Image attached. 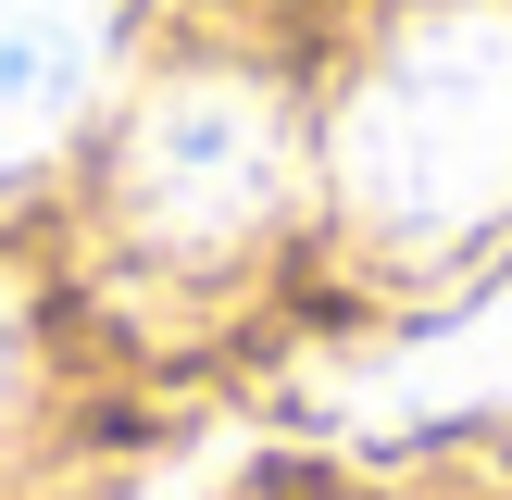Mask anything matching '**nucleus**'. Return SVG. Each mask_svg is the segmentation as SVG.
<instances>
[{"instance_id": "3", "label": "nucleus", "mask_w": 512, "mask_h": 500, "mask_svg": "<svg viewBox=\"0 0 512 500\" xmlns=\"http://www.w3.org/2000/svg\"><path fill=\"white\" fill-rule=\"evenodd\" d=\"M113 0H0V188L75 150V125L113 88Z\"/></svg>"}, {"instance_id": "2", "label": "nucleus", "mask_w": 512, "mask_h": 500, "mask_svg": "<svg viewBox=\"0 0 512 500\" xmlns=\"http://www.w3.org/2000/svg\"><path fill=\"white\" fill-rule=\"evenodd\" d=\"M313 175L288 88H263L250 63H200L125 100L113 125V225L150 263H238L250 238H275Z\"/></svg>"}, {"instance_id": "4", "label": "nucleus", "mask_w": 512, "mask_h": 500, "mask_svg": "<svg viewBox=\"0 0 512 500\" xmlns=\"http://www.w3.org/2000/svg\"><path fill=\"white\" fill-rule=\"evenodd\" d=\"M0 400H13V325H0Z\"/></svg>"}, {"instance_id": "1", "label": "nucleus", "mask_w": 512, "mask_h": 500, "mask_svg": "<svg viewBox=\"0 0 512 500\" xmlns=\"http://www.w3.org/2000/svg\"><path fill=\"white\" fill-rule=\"evenodd\" d=\"M325 200L388 263H463L512 225V0L388 25L325 125Z\"/></svg>"}]
</instances>
